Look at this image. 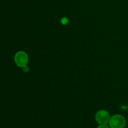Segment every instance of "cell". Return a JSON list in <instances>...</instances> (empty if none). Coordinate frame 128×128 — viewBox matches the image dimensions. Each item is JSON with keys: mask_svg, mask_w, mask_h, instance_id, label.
Masks as SVG:
<instances>
[{"mask_svg": "<svg viewBox=\"0 0 128 128\" xmlns=\"http://www.w3.org/2000/svg\"><path fill=\"white\" fill-rule=\"evenodd\" d=\"M95 120L100 124H108L111 120V116L107 111L100 110L95 115Z\"/></svg>", "mask_w": 128, "mask_h": 128, "instance_id": "obj_2", "label": "cell"}, {"mask_svg": "<svg viewBox=\"0 0 128 128\" xmlns=\"http://www.w3.org/2000/svg\"><path fill=\"white\" fill-rule=\"evenodd\" d=\"M109 124L111 128H124L126 125V120L122 115L115 114L111 117Z\"/></svg>", "mask_w": 128, "mask_h": 128, "instance_id": "obj_1", "label": "cell"}, {"mask_svg": "<svg viewBox=\"0 0 128 128\" xmlns=\"http://www.w3.org/2000/svg\"><path fill=\"white\" fill-rule=\"evenodd\" d=\"M97 128H110V125L108 124H100V126H98Z\"/></svg>", "mask_w": 128, "mask_h": 128, "instance_id": "obj_4", "label": "cell"}, {"mask_svg": "<svg viewBox=\"0 0 128 128\" xmlns=\"http://www.w3.org/2000/svg\"><path fill=\"white\" fill-rule=\"evenodd\" d=\"M68 20L66 18H62V20H61V22H62L63 24H66L68 23Z\"/></svg>", "mask_w": 128, "mask_h": 128, "instance_id": "obj_5", "label": "cell"}, {"mask_svg": "<svg viewBox=\"0 0 128 128\" xmlns=\"http://www.w3.org/2000/svg\"><path fill=\"white\" fill-rule=\"evenodd\" d=\"M14 61L18 66L23 68L27 66L28 62V56L24 51H18L14 56Z\"/></svg>", "mask_w": 128, "mask_h": 128, "instance_id": "obj_3", "label": "cell"}, {"mask_svg": "<svg viewBox=\"0 0 128 128\" xmlns=\"http://www.w3.org/2000/svg\"><path fill=\"white\" fill-rule=\"evenodd\" d=\"M22 70H23V71H24V72H28V71H29L30 69L28 67V66H24V67L22 68Z\"/></svg>", "mask_w": 128, "mask_h": 128, "instance_id": "obj_6", "label": "cell"}]
</instances>
